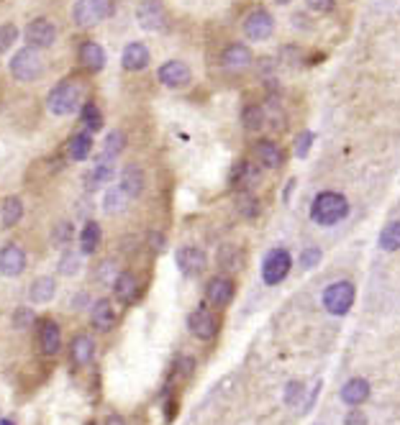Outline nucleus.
<instances>
[{
	"mask_svg": "<svg viewBox=\"0 0 400 425\" xmlns=\"http://www.w3.org/2000/svg\"><path fill=\"white\" fill-rule=\"evenodd\" d=\"M85 102V87L77 80H64L60 85H54L46 95V108L57 118H67L72 113H80Z\"/></svg>",
	"mask_w": 400,
	"mask_h": 425,
	"instance_id": "obj_1",
	"label": "nucleus"
},
{
	"mask_svg": "<svg viewBox=\"0 0 400 425\" xmlns=\"http://www.w3.org/2000/svg\"><path fill=\"white\" fill-rule=\"evenodd\" d=\"M347 215H349V200L341 192H333V190L318 192L313 197V203H311V218L318 226H336Z\"/></svg>",
	"mask_w": 400,
	"mask_h": 425,
	"instance_id": "obj_2",
	"label": "nucleus"
},
{
	"mask_svg": "<svg viewBox=\"0 0 400 425\" xmlns=\"http://www.w3.org/2000/svg\"><path fill=\"white\" fill-rule=\"evenodd\" d=\"M8 72L16 82H34L36 77H42V72H44L42 51L34 49V46H21V49L10 57Z\"/></svg>",
	"mask_w": 400,
	"mask_h": 425,
	"instance_id": "obj_3",
	"label": "nucleus"
},
{
	"mask_svg": "<svg viewBox=\"0 0 400 425\" xmlns=\"http://www.w3.org/2000/svg\"><path fill=\"white\" fill-rule=\"evenodd\" d=\"M113 16V0H77L72 6V21L77 28H93Z\"/></svg>",
	"mask_w": 400,
	"mask_h": 425,
	"instance_id": "obj_4",
	"label": "nucleus"
},
{
	"mask_svg": "<svg viewBox=\"0 0 400 425\" xmlns=\"http://www.w3.org/2000/svg\"><path fill=\"white\" fill-rule=\"evenodd\" d=\"M290 266H293V259H290V251L282 246H275L272 251H267L262 262V280L267 287H275L280 284L285 277L290 274Z\"/></svg>",
	"mask_w": 400,
	"mask_h": 425,
	"instance_id": "obj_5",
	"label": "nucleus"
},
{
	"mask_svg": "<svg viewBox=\"0 0 400 425\" xmlns=\"http://www.w3.org/2000/svg\"><path fill=\"white\" fill-rule=\"evenodd\" d=\"M351 305H354V284L351 282H333L324 289V307L331 315H347Z\"/></svg>",
	"mask_w": 400,
	"mask_h": 425,
	"instance_id": "obj_6",
	"label": "nucleus"
},
{
	"mask_svg": "<svg viewBox=\"0 0 400 425\" xmlns=\"http://www.w3.org/2000/svg\"><path fill=\"white\" fill-rule=\"evenodd\" d=\"M26 46H34V49H49L57 42V26L51 24L49 18H34L28 21V26L24 28Z\"/></svg>",
	"mask_w": 400,
	"mask_h": 425,
	"instance_id": "obj_7",
	"label": "nucleus"
},
{
	"mask_svg": "<svg viewBox=\"0 0 400 425\" xmlns=\"http://www.w3.org/2000/svg\"><path fill=\"white\" fill-rule=\"evenodd\" d=\"M244 34H247L249 42H264L275 34V18L270 10L256 8L252 13H247L244 18Z\"/></svg>",
	"mask_w": 400,
	"mask_h": 425,
	"instance_id": "obj_8",
	"label": "nucleus"
},
{
	"mask_svg": "<svg viewBox=\"0 0 400 425\" xmlns=\"http://www.w3.org/2000/svg\"><path fill=\"white\" fill-rule=\"evenodd\" d=\"M157 80H159L164 87L177 90V87H185L190 80H193V69H190L182 60H170L157 69Z\"/></svg>",
	"mask_w": 400,
	"mask_h": 425,
	"instance_id": "obj_9",
	"label": "nucleus"
},
{
	"mask_svg": "<svg viewBox=\"0 0 400 425\" xmlns=\"http://www.w3.org/2000/svg\"><path fill=\"white\" fill-rule=\"evenodd\" d=\"M137 24L144 31H162L167 24V13L159 0H141L137 8Z\"/></svg>",
	"mask_w": 400,
	"mask_h": 425,
	"instance_id": "obj_10",
	"label": "nucleus"
},
{
	"mask_svg": "<svg viewBox=\"0 0 400 425\" xmlns=\"http://www.w3.org/2000/svg\"><path fill=\"white\" fill-rule=\"evenodd\" d=\"M188 328L198 341H211L218 333V318L208 310L205 305H200L198 310H193L188 318Z\"/></svg>",
	"mask_w": 400,
	"mask_h": 425,
	"instance_id": "obj_11",
	"label": "nucleus"
},
{
	"mask_svg": "<svg viewBox=\"0 0 400 425\" xmlns=\"http://www.w3.org/2000/svg\"><path fill=\"white\" fill-rule=\"evenodd\" d=\"M175 262H177L180 272L185 277H198L200 272H205V264H208V256L200 246H182L175 254Z\"/></svg>",
	"mask_w": 400,
	"mask_h": 425,
	"instance_id": "obj_12",
	"label": "nucleus"
},
{
	"mask_svg": "<svg viewBox=\"0 0 400 425\" xmlns=\"http://www.w3.org/2000/svg\"><path fill=\"white\" fill-rule=\"evenodd\" d=\"M205 300L213 307H226L234 300V282L226 274H216L205 284Z\"/></svg>",
	"mask_w": 400,
	"mask_h": 425,
	"instance_id": "obj_13",
	"label": "nucleus"
},
{
	"mask_svg": "<svg viewBox=\"0 0 400 425\" xmlns=\"http://www.w3.org/2000/svg\"><path fill=\"white\" fill-rule=\"evenodd\" d=\"M26 269V251L18 244H6L0 248V274L3 277H21Z\"/></svg>",
	"mask_w": 400,
	"mask_h": 425,
	"instance_id": "obj_14",
	"label": "nucleus"
},
{
	"mask_svg": "<svg viewBox=\"0 0 400 425\" xmlns=\"http://www.w3.org/2000/svg\"><path fill=\"white\" fill-rule=\"evenodd\" d=\"M113 295L119 300L121 305H131V302H137L139 295H141V284H139L137 274L134 272H119L116 274V280H113Z\"/></svg>",
	"mask_w": 400,
	"mask_h": 425,
	"instance_id": "obj_15",
	"label": "nucleus"
},
{
	"mask_svg": "<svg viewBox=\"0 0 400 425\" xmlns=\"http://www.w3.org/2000/svg\"><path fill=\"white\" fill-rule=\"evenodd\" d=\"M149 62H152V54H149V46L144 42H131L121 51V67L126 72H141V69L149 67Z\"/></svg>",
	"mask_w": 400,
	"mask_h": 425,
	"instance_id": "obj_16",
	"label": "nucleus"
},
{
	"mask_svg": "<svg viewBox=\"0 0 400 425\" xmlns=\"http://www.w3.org/2000/svg\"><path fill=\"white\" fill-rule=\"evenodd\" d=\"M113 177H116V164H113V159H103V156H98V162L93 164V170L85 172L82 185H85L87 192H95V190H101L103 185H108Z\"/></svg>",
	"mask_w": 400,
	"mask_h": 425,
	"instance_id": "obj_17",
	"label": "nucleus"
},
{
	"mask_svg": "<svg viewBox=\"0 0 400 425\" xmlns=\"http://www.w3.org/2000/svg\"><path fill=\"white\" fill-rule=\"evenodd\" d=\"M119 320V315H116V307L108 298H101L95 300L93 307H90V323H93L95 331L101 333H108L113 331V325Z\"/></svg>",
	"mask_w": 400,
	"mask_h": 425,
	"instance_id": "obj_18",
	"label": "nucleus"
},
{
	"mask_svg": "<svg viewBox=\"0 0 400 425\" xmlns=\"http://www.w3.org/2000/svg\"><path fill=\"white\" fill-rule=\"evenodd\" d=\"M144 185H146V177L144 172H141V167L139 164H126L123 170H121L119 174V190L123 192L126 197H139L141 192H144Z\"/></svg>",
	"mask_w": 400,
	"mask_h": 425,
	"instance_id": "obj_19",
	"label": "nucleus"
},
{
	"mask_svg": "<svg viewBox=\"0 0 400 425\" xmlns=\"http://www.w3.org/2000/svg\"><path fill=\"white\" fill-rule=\"evenodd\" d=\"M39 349L44 356H57L62 349V331L51 318H44L39 323Z\"/></svg>",
	"mask_w": 400,
	"mask_h": 425,
	"instance_id": "obj_20",
	"label": "nucleus"
},
{
	"mask_svg": "<svg viewBox=\"0 0 400 425\" xmlns=\"http://www.w3.org/2000/svg\"><path fill=\"white\" fill-rule=\"evenodd\" d=\"M77 60H80V64L87 72H101L108 64V54H105V49L98 42H85L80 46V51H77Z\"/></svg>",
	"mask_w": 400,
	"mask_h": 425,
	"instance_id": "obj_21",
	"label": "nucleus"
},
{
	"mask_svg": "<svg viewBox=\"0 0 400 425\" xmlns=\"http://www.w3.org/2000/svg\"><path fill=\"white\" fill-rule=\"evenodd\" d=\"M69 359L75 366H90L95 359V341L90 336H75L69 343Z\"/></svg>",
	"mask_w": 400,
	"mask_h": 425,
	"instance_id": "obj_22",
	"label": "nucleus"
},
{
	"mask_svg": "<svg viewBox=\"0 0 400 425\" xmlns=\"http://www.w3.org/2000/svg\"><path fill=\"white\" fill-rule=\"evenodd\" d=\"M93 134L90 131H80L67 141V156L72 162H85L87 156L93 154Z\"/></svg>",
	"mask_w": 400,
	"mask_h": 425,
	"instance_id": "obj_23",
	"label": "nucleus"
},
{
	"mask_svg": "<svg viewBox=\"0 0 400 425\" xmlns=\"http://www.w3.org/2000/svg\"><path fill=\"white\" fill-rule=\"evenodd\" d=\"M259 182V170L252 162H236L231 170V185L236 190H249Z\"/></svg>",
	"mask_w": 400,
	"mask_h": 425,
	"instance_id": "obj_24",
	"label": "nucleus"
},
{
	"mask_svg": "<svg viewBox=\"0 0 400 425\" xmlns=\"http://www.w3.org/2000/svg\"><path fill=\"white\" fill-rule=\"evenodd\" d=\"M54 295H57V282H54V277H36L31 282V287H28V298H31L34 305H46V302L54 300Z\"/></svg>",
	"mask_w": 400,
	"mask_h": 425,
	"instance_id": "obj_25",
	"label": "nucleus"
},
{
	"mask_svg": "<svg viewBox=\"0 0 400 425\" xmlns=\"http://www.w3.org/2000/svg\"><path fill=\"white\" fill-rule=\"evenodd\" d=\"M101 238H103V230L98 223L95 221L82 223V230H80V236H77V241H80V254L82 256L95 254L98 246H101Z\"/></svg>",
	"mask_w": 400,
	"mask_h": 425,
	"instance_id": "obj_26",
	"label": "nucleus"
},
{
	"mask_svg": "<svg viewBox=\"0 0 400 425\" xmlns=\"http://www.w3.org/2000/svg\"><path fill=\"white\" fill-rule=\"evenodd\" d=\"M24 200L18 195H8L6 200H3V205H0V223H3V228H13V226H18L21 223V218H24Z\"/></svg>",
	"mask_w": 400,
	"mask_h": 425,
	"instance_id": "obj_27",
	"label": "nucleus"
},
{
	"mask_svg": "<svg viewBox=\"0 0 400 425\" xmlns=\"http://www.w3.org/2000/svg\"><path fill=\"white\" fill-rule=\"evenodd\" d=\"M367 397H369V382L362 379V377H354V379H349V382L341 387V400L347 402V405H351V408L362 405Z\"/></svg>",
	"mask_w": 400,
	"mask_h": 425,
	"instance_id": "obj_28",
	"label": "nucleus"
},
{
	"mask_svg": "<svg viewBox=\"0 0 400 425\" xmlns=\"http://www.w3.org/2000/svg\"><path fill=\"white\" fill-rule=\"evenodd\" d=\"M221 64L229 69H241L252 64V49L247 44H231L226 46V51L221 54Z\"/></svg>",
	"mask_w": 400,
	"mask_h": 425,
	"instance_id": "obj_29",
	"label": "nucleus"
},
{
	"mask_svg": "<svg viewBox=\"0 0 400 425\" xmlns=\"http://www.w3.org/2000/svg\"><path fill=\"white\" fill-rule=\"evenodd\" d=\"M254 156L259 159V164L270 167V170H277L285 162V154H282V149L275 141H259L254 146Z\"/></svg>",
	"mask_w": 400,
	"mask_h": 425,
	"instance_id": "obj_30",
	"label": "nucleus"
},
{
	"mask_svg": "<svg viewBox=\"0 0 400 425\" xmlns=\"http://www.w3.org/2000/svg\"><path fill=\"white\" fill-rule=\"evenodd\" d=\"M80 120H82L85 131H90V134L101 131V128H103V113H101V108H98L95 102H82V108H80Z\"/></svg>",
	"mask_w": 400,
	"mask_h": 425,
	"instance_id": "obj_31",
	"label": "nucleus"
},
{
	"mask_svg": "<svg viewBox=\"0 0 400 425\" xmlns=\"http://www.w3.org/2000/svg\"><path fill=\"white\" fill-rule=\"evenodd\" d=\"M123 149H126V134L123 131H111L108 136H105V141H103V159H116L119 154H123Z\"/></svg>",
	"mask_w": 400,
	"mask_h": 425,
	"instance_id": "obj_32",
	"label": "nucleus"
},
{
	"mask_svg": "<svg viewBox=\"0 0 400 425\" xmlns=\"http://www.w3.org/2000/svg\"><path fill=\"white\" fill-rule=\"evenodd\" d=\"M380 248L383 251H400V221H390L380 230Z\"/></svg>",
	"mask_w": 400,
	"mask_h": 425,
	"instance_id": "obj_33",
	"label": "nucleus"
},
{
	"mask_svg": "<svg viewBox=\"0 0 400 425\" xmlns=\"http://www.w3.org/2000/svg\"><path fill=\"white\" fill-rule=\"evenodd\" d=\"M82 266V254L80 251H62L60 262H57V272L62 277H75Z\"/></svg>",
	"mask_w": 400,
	"mask_h": 425,
	"instance_id": "obj_34",
	"label": "nucleus"
},
{
	"mask_svg": "<svg viewBox=\"0 0 400 425\" xmlns=\"http://www.w3.org/2000/svg\"><path fill=\"white\" fill-rule=\"evenodd\" d=\"M236 210L247 218V221H254L256 215H259V200H256L249 190H241L236 195Z\"/></svg>",
	"mask_w": 400,
	"mask_h": 425,
	"instance_id": "obj_35",
	"label": "nucleus"
},
{
	"mask_svg": "<svg viewBox=\"0 0 400 425\" xmlns=\"http://www.w3.org/2000/svg\"><path fill=\"white\" fill-rule=\"evenodd\" d=\"M241 126L247 131H259L264 126V108L262 105H247L241 111Z\"/></svg>",
	"mask_w": 400,
	"mask_h": 425,
	"instance_id": "obj_36",
	"label": "nucleus"
},
{
	"mask_svg": "<svg viewBox=\"0 0 400 425\" xmlns=\"http://www.w3.org/2000/svg\"><path fill=\"white\" fill-rule=\"evenodd\" d=\"M123 203H126V195L119 188L105 190V195H103V212L105 215H116V212L123 210Z\"/></svg>",
	"mask_w": 400,
	"mask_h": 425,
	"instance_id": "obj_37",
	"label": "nucleus"
},
{
	"mask_svg": "<svg viewBox=\"0 0 400 425\" xmlns=\"http://www.w3.org/2000/svg\"><path fill=\"white\" fill-rule=\"evenodd\" d=\"M72 238H75V226L69 221H62L54 226V230H51V241H54V246H69L72 244Z\"/></svg>",
	"mask_w": 400,
	"mask_h": 425,
	"instance_id": "obj_38",
	"label": "nucleus"
},
{
	"mask_svg": "<svg viewBox=\"0 0 400 425\" xmlns=\"http://www.w3.org/2000/svg\"><path fill=\"white\" fill-rule=\"evenodd\" d=\"M218 259H221L223 266H229V269H234V272L241 269V264H244V254H241V248H236V246H223Z\"/></svg>",
	"mask_w": 400,
	"mask_h": 425,
	"instance_id": "obj_39",
	"label": "nucleus"
},
{
	"mask_svg": "<svg viewBox=\"0 0 400 425\" xmlns=\"http://www.w3.org/2000/svg\"><path fill=\"white\" fill-rule=\"evenodd\" d=\"M36 323V315H34V310L31 307H26V305H21L13 313V325H16L18 331H28L31 325Z\"/></svg>",
	"mask_w": 400,
	"mask_h": 425,
	"instance_id": "obj_40",
	"label": "nucleus"
},
{
	"mask_svg": "<svg viewBox=\"0 0 400 425\" xmlns=\"http://www.w3.org/2000/svg\"><path fill=\"white\" fill-rule=\"evenodd\" d=\"M119 272H121V269L116 266V262L108 259V262L98 264V269H95V280L105 282V284H113V280H116V274H119Z\"/></svg>",
	"mask_w": 400,
	"mask_h": 425,
	"instance_id": "obj_41",
	"label": "nucleus"
},
{
	"mask_svg": "<svg viewBox=\"0 0 400 425\" xmlns=\"http://www.w3.org/2000/svg\"><path fill=\"white\" fill-rule=\"evenodd\" d=\"M18 42V28L13 24H3L0 26V54H6V51Z\"/></svg>",
	"mask_w": 400,
	"mask_h": 425,
	"instance_id": "obj_42",
	"label": "nucleus"
},
{
	"mask_svg": "<svg viewBox=\"0 0 400 425\" xmlns=\"http://www.w3.org/2000/svg\"><path fill=\"white\" fill-rule=\"evenodd\" d=\"M315 136H313V131H300L298 138H295V156L298 159H306L308 152H311V146H313Z\"/></svg>",
	"mask_w": 400,
	"mask_h": 425,
	"instance_id": "obj_43",
	"label": "nucleus"
},
{
	"mask_svg": "<svg viewBox=\"0 0 400 425\" xmlns=\"http://www.w3.org/2000/svg\"><path fill=\"white\" fill-rule=\"evenodd\" d=\"M303 395H306V390H303V384H300V382H288V384H285V397H282V400H285V405H290V408H295V405H298V402H300V397H303Z\"/></svg>",
	"mask_w": 400,
	"mask_h": 425,
	"instance_id": "obj_44",
	"label": "nucleus"
},
{
	"mask_svg": "<svg viewBox=\"0 0 400 425\" xmlns=\"http://www.w3.org/2000/svg\"><path fill=\"white\" fill-rule=\"evenodd\" d=\"M318 262H321V248L318 246H308L300 254V266L303 269H313V266H318Z\"/></svg>",
	"mask_w": 400,
	"mask_h": 425,
	"instance_id": "obj_45",
	"label": "nucleus"
},
{
	"mask_svg": "<svg viewBox=\"0 0 400 425\" xmlns=\"http://www.w3.org/2000/svg\"><path fill=\"white\" fill-rule=\"evenodd\" d=\"M306 6L315 13H331L336 3L333 0H306Z\"/></svg>",
	"mask_w": 400,
	"mask_h": 425,
	"instance_id": "obj_46",
	"label": "nucleus"
},
{
	"mask_svg": "<svg viewBox=\"0 0 400 425\" xmlns=\"http://www.w3.org/2000/svg\"><path fill=\"white\" fill-rule=\"evenodd\" d=\"M193 366H195V361H193L190 356L180 359L177 364H175V374H177V377H188L190 372H193Z\"/></svg>",
	"mask_w": 400,
	"mask_h": 425,
	"instance_id": "obj_47",
	"label": "nucleus"
},
{
	"mask_svg": "<svg viewBox=\"0 0 400 425\" xmlns=\"http://www.w3.org/2000/svg\"><path fill=\"white\" fill-rule=\"evenodd\" d=\"M344 425H367V415L362 410H349L344 417Z\"/></svg>",
	"mask_w": 400,
	"mask_h": 425,
	"instance_id": "obj_48",
	"label": "nucleus"
},
{
	"mask_svg": "<svg viewBox=\"0 0 400 425\" xmlns=\"http://www.w3.org/2000/svg\"><path fill=\"white\" fill-rule=\"evenodd\" d=\"M90 302V295L87 292H77L75 295V300H72V307H77V310H82V307Z\"/></svg>",
	"mask_w": 400,
	"mask_h": 425,
	"instance_id": "obj_49",
	"label": "nucleus"
},
{
	"mask_svg": "<svg viewBox=\"0 0 400 425\" xmlns=\"http://www.w3.org/2000/svg\"><path fill=\"white\" fill-rule=\"evenodd\" d=\"M103 425H126V420H123L121 415H108Z\"/></svg>",
	"mask_w": 400,
	"mask_h": 425,
	"instance_id": "obj_50",
	"label": "nucleus"
},
{
	"mask_svg": "<svg viewBox=\"0 0 400 425\" xmlns=\"http://www.w3.org/2000/svg\"><path fill=\"white\" fill-rule=\"evenodd\" d=\"M293 185H295V179H290L288 188H285V192H282V200H285V203H288V200H290V192H293Z\"/></svg>",
	"mask_w": 400,
	"mask_h": 425,
	"instance_id": "obj_51",
	"label": "nucleus"
},
{
	"mask_svg": "<svg viewBox=\"0 0 400 425\" xmlns=\"http://www.w3.org/2000/svg\"><path fill=\"white\" fill-rule=\"evenodd\" d=\"M152 241H154V248H157V251H162V246H164V241L159 236H152Z\"/></svg>",
	"mask_w": 400,
	"mask_h": 425,
	"instance_id": "obj_52",
	"label": "nucleus"
},
{
	"mask_svg": "<svg viewBox=\"0 0 400 425\" xmlns=\"http://www.w3.org/2000/svg\"><path fill=\"white\" fill-rule=\"evenodd\" d=\"M0 425H16L13 420H8V417H0Z\"/></svg>",
	"mask_w": 400,
	"mask_h": 425,
	"instance_id": "obj_53",
	"label": "nucleus"
},
{
	"mask_svg": "<svg viewBox=\"0 0 400 425\" xmlns=\"http://www.w3.org/2000/svg\"><path fill=\"white\" fill-rule=\"evenodd\" d=\"M275 3H280V6H285V3H290V0H275Z\"/></svg>",
	"mask_w": 400,
	"mask_h": 425,
	"instance_id": "obj_54",
	"label": "nucleus"
},
{
	"mask_svg": "<svg viewBox=\"0 0 400 425\" xmlns=\"http://www.w3.org/2000/svg\"><path fill=\"white\" fill-rule=\"evenodd\" d=\"M85 425H98V423H95V420H90V423H85Z\"/></svg>",
	"mask_w": 400,
	"mask_h": 425,
	"instance_id": "obj_55",
	"label": "nucleus"
}]
</instances>
